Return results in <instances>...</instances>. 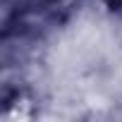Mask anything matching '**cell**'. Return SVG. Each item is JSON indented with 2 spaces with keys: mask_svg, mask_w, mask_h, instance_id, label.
<instances>
[{
  "mask_svg": "<svg viewBox=\"0 0 122 122\" xmlns=\"http://www.w3.org/2000/svg\"><path fill=\"white\" fill-rule=\"evenodd\" d=\"M108 5H110V10L122 12V0H108Z\"/></svg>",
  "mask_w": 122,
  "mask_h": 122,
  "instance_id": "obj_1",
  "label": "cell"
}]
</instances>
